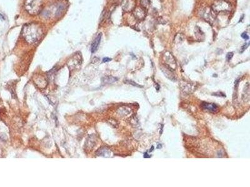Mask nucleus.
Returning a JSON list of instances; mask_svg holds the SVG:
<instances>
[{"instance_id":"obj_18","label":"nucleus","mask_w":250,"mask_h":187,"mask_svg":"<svg viewBox=\"0 0 250 187\" xmlns=\"http://www.w3.org/2000/svg\"><path fill=\"white\" fill-rule=\"evenodd\" d=\"M162 147V146H161V144H158V147H157V148H161Z\"/></svg>"},{"instance_id":"obj_17","label":"nucleus","mask_w":250,"mask_h":187,"mask_svg":"<svg viewBox=\"0 0 250 187\" xmlns=\"http://www.w3.org/2000/svg\"><path fill=\"white\" fill-rule=\"evenodd\" d=\"M144 158H150L151 157V156H148V153L147 152H146L144 154V157H143Z\"/></svg>"},{"instance_id":"obj_15","label":"nucleus","mask_w":250,"mask_h":187,"mask_svg":"<svg viewBox=\"0 0 250 187\" xmlns=\"http://www.w3.org/2000/svg\"><path fill=\"white\" fill-rule=\"evenodd\" d=\"M111 60V58H108V57H104L103 59V62H110Z\"/></svg>"},{"instance_id":"obj_3","label":"nucleus","mask_w":250,"mask_h":187,"mask_svg":"<svg viewBox=\"0 0 250 187\" xmlns=\"http://www.w3.org/2000/svg\"><path fill=\"white\" fill-rule=\"evenodd\" d=\"M211 8L215 13L229 12L231 10V4L226 0H216Z\"/></svg>"},{"instance_id":"obj_9","label":"nucleus","mask_w":250,"mask_h":187,"mask_svg":"<svg viewBox=\"0 0 250 187\" xmlns=\"http://www.w3.org/2000/svg\"><path fill=\"white\" fill-rule=\"evenodd\" d=\"M118 79L116 77L113 76H106L103 78L102 81L104 84H111L117 81Z\"/></svg>"},{"instance_id":"obj_12","label":"nucleus","mask_w":250,"mask_h":187,"mask_svg":"<svg viewBox=\"0 0 250 187\" xmlns=\"http://www.w3.org/2000/svg\"><path fill=\"white\" fill-rule=\"evenodd\" d=\"M126 83H128V84H131V85H133V86L137 87V88H143V86L139 85L138 84L136 83L135 82H134V81H131V80H127Z\"/></svg>"},{"instance_id":"obj_7","label":"nucleus","mask_w":250,"mask_h":187,"mask_svg":"<svg viewBox=\"0 0 250 187\" xmlns=\"http://www.w3.org/2000/svg\"><path fill=\"white\" fill-rule=\"evenodd\" d=\"M101 37H102V34L100 33L98 34L96 38L94 39L93 42L92 44V48H91V51H92V53H94L95 52H96L97 49L99 47V45L100 44V42H101Z\"/></svg>"},{"instance_id":"obj_1","label":"nucleus","mask_w":250,"mask_h":187,"mask_svg":"<svg viewBox=\"0 0 250 187\" xmlns=\"http://www.w3.org/2000/svg\"><path fill=\"white\" fill-rule=\"evenodd\" d=\"M23 36L27 42L30 44H33L42 37L43 31L39 25L36 23H30L26 25L23 29Z\"/></svg>"},{"instance_id":"obj_2","label":"nucleus","mask_w":250,"mask_h":187,"mask_svg":"<svg viewBox=\"0 0 250 187\" xmlns=\"http://www.w3.org/2000/svg\"><path fill=\"white\" fill-rule=\"evenodd\" d=\"M42 0H25V9L31 15L39 14L42 11Z\"/></svg>"},{"instance_id":"obj_16","label":"nucleus","mask_w":250,"mask_h":187,"mask_svg":"<svg viewBox=\"0 0 250 187\" xmlns=\"http://www.w3.org/2000/svg\"><path fill=\"white\" fill-rule=\"evenodd\" d=\"M248 46H249V43H248V44H244L243 46V47H242V52H243V51H244V50L246 49Z\"/></svg>"},{"instance_id":"obj_4","label":"nucleus","mask_w":250,"mask_h":187,"mask_svg":"<svg viewBox=\"0 0 250 187\" xmlns=\"http://www.w3.org/2000/svg\"><path fill=\"white\" fill-rule=\"evenodd\" d=\"M146 10L142 6H138L135 8L133 10V15L136 20L139 21H143L144 20L146 15Z\"/></svg>"},{"instance_id":"obj_5","label":"nucleus","mask_w":250,"mask_h":187,"mask_svg":"<svg viewBox=\"0 0 250 187\" xmlns=\"http://www.w3.org/2000/svg\"><path fill=\"white\" fill-rule=\"evenodd\" d=\"M136 6L135 0H123L122 3L123 9L125 11H133Z\"/></svg>"},{"instance_id":"obj_6","label":"nucleus","mask_w":250,"mask_h":187,"mask_svg":"<svg viewBox=\"0 0 250 187\" xmlns=\"http://www.w3.org/2000/svg\"><path fill=\"white\" fill-rule=\"evenodd\" d=\"M215 14L216 13L213 11L211 8H206L203 10L202 16L204 17V19L206 20V21H210L211 20L213 21V20L215 19Z\"/></svg>"},{"instance_id":"obj_11","label":"nucleus","mask_w":250,"mask_h":187,"mask_svg":"<svg viewBox=\"0 0 250 187\" xmlns=\"http://www.w3.org/2000/svg\"><path fill=\"white\" fill-rule=\"evenodd\" d=\"M141 4L143 8L146 9L149 6L150 0H141Z\"/></svg>"},{"instance_id":"obj_8","label":"nucleus","mask_w":250,"mask_h":187,"mask_svg":"<svg viewBox=\"0 0 250 187\" xmlns=\"http://www.w3.org/2000/svg\"><path fill=\"white\" fill-rule=\"evenodd\" d=\"M202 107L205 109V110H207L208 111H210L211 112H215L218 111V106H216V104H212V103H208V102H203L201 104Z\"/></svg>"},{"instance_id":"obj_13","label":"nucleus","mask_w":250,"mask_h":187,"mask_svg":"<svg viewBox=\"0 0 250 187\" xmlns=\"http://www.w3.org/2000/svg\"><path fill=\"white\" fill-rule=\"evenodd\" d=\"M233 56V53H228L226 54V59L228 61H230Z\"/></svg>"},{"instance_id":"obj_10","label":"nucleus","mask_w":250,"mask_h":187,"mask_svg":"<svg viewBox=\"0 0 250 187\" xmlns=\"http://www.w3.org/2000/svg\"><path fill=\"white\" fill-rule=\"evenodd\" d=\"M109 150L108 149L106 148H99L98 151L96 152V155L98 156H102V157H108L109 156Z\"/></svg>"},{"instance_id":"obj_19","label":"nucleus","mask_w":250,"mask_h":187,"mask_svg":"<svg viewBox=\"0 0 250 187\" xmlns=\"http://www.w3.org/2000/svg\"><path fill=\"white\" fill-rule=\"evenodd\" d=\"M153 148H154V147H153V146H152V147H151V150H150V152H152L153 150Z\"/></svg>"},{"instance_id":"obj_14","label":"nucleus","mask_w":250,"mask_h":187,"mask_svg":"<svg viewBox=\"0 0 250 187\" xmlns=\"http://www.w3.org/2000/svg\"><path fill=\"white\" fill-rule=\"evenodd\" d=\"M242 37L243 39H244V40H246V41L249 39V36H248V35L246 33H243L242 34Z\"/></svg>"}]
</instances>
